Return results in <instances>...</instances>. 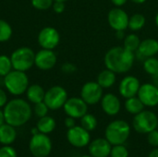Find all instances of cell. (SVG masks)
I'll use <instances>...</instances> for the list:
<instances>
[{"mask_svg":"<svg viewBox=\"0 0 158 157\" xmlns=\"http://www.w3.org/2000/svg\"><path fill=\"white\" fill-rule=\"evenodd\" d=\"M136 55L126 49L124 46L117 45L111 47L105 55L104 64L106 68L116 74H125L129 72L135 62Z\"/></svg>","mask_w":158,"mask_h":157,"instance_id":"1","label":"cell"},{"mask_svg":"<svg viewBox=\"0 0 158 157\" xmlns=\"http://www.w3.org/2000/svg\"><path fill=\"white\" fill-rule=\"evenodd\" d=\"M6 123L13 127H20L26 124L31 117V108L29 103L23 99L16 98L6 103L4 106Z\"/></svg>","mask_w":158,"mask_h":157,"instance_id":"2","label":"cell"},{"mask_svg":"<svg viewBox=\"0 0 158 157\" xmlns=\"http://www.w3.org/2000/svg\"><path fill=\"white\" fill-rule=\"evenodd\" d=\"M131 135V126L123 119L111 121L106 128L105 138L112 144H124Z\"/></svg>","mask_w":158,"mask_h":157,"instance_id":"3","label":"cell"},{"mask_svg":"<svg viewBox=\"0 0 158 157\" xmlns=\"http://www.w3.org/2000/svg\"><path fill=\"white\" fill-rule=\"evenodd\" d=\"M4 84L11 94L21 95L29 87V78L24 71L14 69L4 77Z\"/></svg>","mask_w":158,"mask_h":157,"instance_id":"4","label":"cell"},{"mask_svg":"<svg viewBox=\"0 0 158 157\" xmlns=\"http://www.w3.org/2000/svg\"><path fill=\"white\" fill-rule=\"evenodd\" d=\"M158 117L151 110H143L135 115L132 119V127L134 130L141 134H148L157 129Z\"/></svg>","mask_w":158,"mask_h":157,"instance_id":"5","label":"cell"},{"mask_svg":"<svg viewBox=\"0 0 158 157\" xmlns=\"http://www.w3.org/2000/svg\"><path fill=\"white\" fill-rule=\"evenodd\" d=\"M10 59L14 69L25 72L34 65L35 53L29 47H20L11 54Z\"/></svg>","mask_w":158,"mask_h":157,"instance_id":"6","label":"cell"},{"mask_svg":"<svg viewBox=\"0 0 158 157\" xmlns=\"http://www.w3.org/2000/svg\"><path fill=\"white\" fill-rule=\"evenodd\" d=\"M29 149L34 157H47L52 151V142L47 134L39 132L32 135Z\"/></svg>","mask_w":158,"mask_h":157,"instance_id":"7","label":"cell"},{"mask_svg":"<svg viewBox=\"0 0 158 157\" xmlns=\"http://www.w3.org/2000/svg\"><path fill=\"white\" fill-rule=\"evenodd\" d=\"M68 93L62 86H53L45 92L44 102L50 110H57L64 106L68 100Z\"/></svg>","mask_w":158,"mask_h":157,"instance_id":"8","label":"cell"},{"mask_svg":"<svg viewBox=\"0 0 158 157\" xmlns=\"http://www.w3.org/2000/svg\"><path fill=\"white\" fill-rule=\"evenodd\" d=\"M104 95V89L97 81H87L81 89V97L88 105H94L100 103Z\"/></svg>","mask_w":158,"mask_h":157,"instance_id":"9","label":"cell"},{"mask_svg":"<svg viewBox=\"0 0 158 157\" xmlns=\"http://www.w3.org/2000/svg\"><path fill=\"white\" fill-rule=\"evenodd\" d=\"M129 19L128 13L123 8L118 6L110 9L107 14V22L115 31H126L129 26Z\"/></svg>","mask_w":158,"mask_h":157,"instance_id":"10","label":"cell"},{"mask_svg":"<svg viewBox=\"0 0 158 157\" xmlns=\"http://www.w3.org/2000/svg\"><path fill=\"white\" fill-rule=\"evenodd\" d=\"M68 142L76 148H83L91 143L90 131L86 130L81 126H75L68 130Z\"/></svg>","mask_w":158,"mask_h":157,"instance_id":"11","label":"cell"},{"mask_svg":"<svg viewBox=\"0 0 158 157\" xmlns=\"http://www.w3.org/2000/svg\"><path fill=\"white\" fill-rule=\"evenodd\" d=\"M137 96L145 107H156L158 105V87L152 82L141 85Z\"/></svg>","mask_w":158,"mask_h":157,"instance_id":"12","label":"cell"},{"mask_svg":"<svg viewBox=\"0 0 158 157\" xmlns=\"http://www.w3.org/2000/svg\"><path fill=\"white\" fill-rule=\"evenodd\" d=\"M141 85V81L137 77L133 75H127L119 81L118 93L120 96L125 99L137 96Z\"/></svg>","mask_w":158,"mask_h":157,"instance_id":"13","label":"cell"},{"mask_svg":"<svg viewBox=\"0 0 158 157\" xmlns=\"http://www.w3.org/2000/svg\"><path fill=\"white\" fill-rule=\"evenodd\" d=\"M63 108L68 117L74 118L75 119L81 118L88 113V105L81 99V97L68 98Z\"/></svg>","mask_w":158,"mask_h":157,"instance_id":"14","label":"cell"},{"mask_svg":"<svg viewBox=\"0 0 158 157\" xmlns=\"http://www.w3.org/2000/svg\"><path fill=\"white\" fill-rule=\"evenodd\" d=\"M60 42V34L58 31L53 27H45L42 29L38 34V43L44 49L53 50Z\"/></svg>","mask_w":158,"mask_h":157,"instance_id":"15","label":"cell"},{"mask_svg":"<svg viewBox=\"0 0 158 157\" xmlns=\"http://www.w3.org/2000/svg\"><path fill=\"white\" fill-rule=\"evenodd\" d=\"M57 61L56 55L53 50L42 49L35 54L34 65L41 70H50L52 69Z\"/></svg>","mask_w":158,"mask_h":157,"instance_id":"16","label":"cell"},{"mask_svg":"<svg viewBox=\"0 0 158 157\" xmlns=\"http://www.w3.org/2000/svg\"><path fill=\"white\" fill-rule=\"evenodd\" d=\"M100 104L104 113L110 117L117 116L121 110V102L119 97L112 93L104 94Z\"/></svg>","mask_w":158,"mask_h":157,"instance_id":"17","label":"cell"},{"mask_svg":"<svg viewBox=\"0 0 158 157\" xmlns=\"http://www.w3.org/2000/svg\"><path fill=\"white\" fill-rule=\"evenodd\" d=\"M111 148L112 144L106 138L94 139L88 145L89 154L93 157H108Z\"/></svg>","mask_w":158,"mask_h":157,"instance_id":"18","label":"cell"},{"mask_svg":"<svg viewBox=\"0 0 158 157\" xmlns=\"http://www.w3.org/2000/svg\"><path fill=\"white\" fill-rule=\"evenodd\" d=\"M137 56L143 60L147 57L156 56L158 54V40L155 38H145L141 41L137 50Z\"/></svg>","mask_w":158,"mask_h":157,"instance_id":"19","label":"cell"},{"mask_svg":"<svg viewBox=\"0 0 158 157\" xmlns=\"http://www.w3.org/2000/svg\"><path fill=\"white\" fill-rule=\"evenodd\" d=\"M96 81L103 89H109L116 83L117 74L114 71L106 68L105 69L98 73Z\"/></svg>","mask_w":158,"mask_h":157,"instance_id":"20","label":"cell"},{"mask_svg":"<svg viewBox=\"0 0 158 157\" xmlns=\"http://www.w3.org/2000/svg\"><path fill=\"white\" fill-rule=\"evenodd\" d=\"M17 138V132L15 127L4 123L0 126V143L3 145H10L15 142Z\"/></svg>","mask_w":158,"mask_h":157,"instance_id":"21","label":"cell"},{"mask_svg":"<svg viewBox=\"0 0 158 157\" xmlns=\"http://www.w3.org/2000/svg\"><path fill=\"white\" fill-rule=\"evenodd\" d=\"M26 94H27L28 100L31 103L35 105L37 103L44 101L45 92L42 86L38 85V84H32L28 87V89L26 91Z\"/></svg>","mask_w":158,"mask_h":157,"instance_id":"22","label":"cell"},{"mask_svg":"<svg viewBox=\"0 0 158 157\" xmlns=\"http://www.w3.org/2000/svg\"><path fill=\"white\" fill-rule=\"evenodd\" d=\"M124 107L128 113H130L133 116L139 114L145 108L144 105L143 104V102L140 100V98L138 96H133V97L126 99Z\"/></svg>","mask_w":158,"mask_h":157,"instance_id":"23","label":"cell"},{"mask_svg":"<svg viewBox=\"0 0 158 157\" xmlns=\"http://www.w3.org/2000/svg\"><path fill=\"white\" fill-rule=\"evenodd\" d=\"M145 24H146V19L144 15L142 13H134L131 16H130L128 28L132 32H136L143 30Z\"/></svg>","mask_w":158,"mask_h":157,"instance_id":"24","label":"cell"},{"mask_svg":"<svg viewBox=\"0 0 158 157\" xmlns=\"http://www.w3.org/2000/svg\"><path fill=\"white\" fill-rule=\"evenodd\" d=\"M56 120L49 116H44L43 118H40L39 121L37 122L36 128L38 129L39 132L44 134L51 133L56 129Z\"/></svg>","mask_w":158,"mask_h":157,"instance_id":"25","label":"cell"},{"mask_svg":"<svg viewBox=\"0 0 158 157\" xmlns=\"http://www.w3.org/2000/svg\"><path fill=\"white\" fill-rule=\"evenodd\" d=\"M141 41L142 40L135 32H131V33L126 34L125 38L123 39V46L126 49L136 53L141 43Z\"/></svg>","mask_w":158,"mask_h":157,"instance_id":"26","label":"cell"},{"mask_svg":"<svg viewBox=\"0 0 158 157\" xmlns=\"http://www.w3.org/2000/svg\"><path fill=\"white\" fill-rule=\"evenodd\" d=\"M80 119H81V126L90 132L94 131L97 128L98 120H97L96 117L93 114L87 113Z\"/></svg>","mask_w":158,"mask_h":157,"instance_id":"27","label":"cell"},{"mask_svg":"<svg viewBox=\"0 0 158 157\" xmlns=\"http://www.w3.org/2000/svg\"><path fill=\"white\" fill-rule=\"evenodd\" d=\"M143 69L150 76H154L158 73V58L156 56L145 58L143 60Z\"/></svg>","mask_w":158,"mask_h":157,"instance_id":"28","label":"cell"},{"mask_svg":"<svg viewBox=\"0 0 158 157\" xmlns=\"http://www.w3.org/2000/svg\"><path fill=\"white\" fill-rule=\"evenodd\" d=\"M12 28L9 23L4 19H0V43L8 41L12 36Z\"/></svg>","mask_w":158,"mask_h":157,"instance_id":"29","label":"cell"},{"mask_svg":"<svg viewBox=\"0 0 158 157\" xmlns=\"http://www.w3.org/2000/svg\"><path fill=\"white\" fill-rule=\"evenodd\" d=\"M13 68L12 62L10 57L5 55L0 56V76L5 77L7 75Z\"/></svg>","mask_w":158,"mask_h":157,"instance_id":"30","label":"cell"},{"mask_svg":"<svg viewBox=\"0 0 158 157\" xmlns=\"http://www.w3.org/2000/svg\"><path fill=\"white\" fill-rule=\"evenodd\" d=\"M110 157H129V150L124 144L112 145Z\"/></svg>","mask_w":158,"mask_h":157,"instance_id":"31","label":"cell"},{"mask_svg":"<svg viewBox=\"0 0 158 157\" xmlns=\"http://www.w3.org/2000/svg\"><path fill=\"white\" fill-rule=\"evenodd\" d=\"M54 0H31V5L38 10H47L53 6Z\"/></svg>","mask_w":158,"mask_h":157,"instance_id":"32","label":"cell"},{"mask_svg":"<svg viewBox=\"0 0 158 157\" xmlns=\"http://www.w3.org/2000/svg\"><path fill=\"white\" fill-rule=\"evenodd\" d=\"M48 110H49V108L44 101L37 103L34 105V113L38 118H43L44 116H47Z\"/></svg>","mask_w":158,"mask_h":157,"instance_id":"33","label":"cell"},{"mask_svg":"<svg viewBox=\"0 0 158 157\" xmlns=\"http://www.w3.org/2000/svg\"><path fill=\"white\" fill-rule=\"evenodd\" d=\"M0 157H17V152L13 147L4 145L0 148Z\"/></svg>","mask_w":158,"mask_h":157,"instance_id":"34","label":"cell"},{"mask_svg":"<svg viewBox=\"0 0 158 157\" xmlns=\"http://www.w3.org/2000/svg\"><path fill=\"white\" fill-rule=\"evenodd\" d=\"M147 142L152 147H158V130H155L147 134Z\"/></svg>","mask_w":158,"mask_h":157,"instance_id":"35","label":"cell"},{"mask_svg":"<svg viewBox=\"0 0 158 157\" xmlns=\"http://www.w3.org/2000/svg\"><path fill=\"white\" fill-rule=\"evenodd\" d=\"M61 70L66 74H71L77 70V67L72 63H64L61 66Z\"/></svg>","mask_w":158,"mask_h":157,"instance_id":"36","label":"cell"},{"mask_svg":"<svg viewBox=\"0 0 158 157\" xmlns=\"http://www.w3.org/2000/svg\"><path fill=\"white\" fill-rule=\"evenodd\" d=\"M54 11L57 14H61L65 11V2H59V1H54L52 6Z\"/></svg>","mask_w":158,"mask_h":157,"instance_id":"37","label":"cell"},{"mask_svg":"<svg viewBox=\"0 0 158 157\" xmlns=\"http://www.w3.org/2000/svg\"><path fill=\"white\" fill-rule=\"evenodd\" d=\"M7 103V95L6 92L2 89H0V108L4 107Z\"/></svg>","mask_w":158,"mask_h":157,"instance_id":"38","label":"cell"},{"mask_svg":"<svg viewBox=\"0 0 158 157\" xmlns=\"http://www.w3.org/2000/svg\"><path fill=\"white\" fill-rule=\"evenodd\" d=\"M64 123H65V126L68 128V130H69V129H71V128H73V127H75V126H76L75 118H71V117H68V118H66V119H65Z\"/></svg>","mask_w":158,"mask_h":157,"instance_id":"39","label":"cell"},{"mask_svg":"<svg viewBox=\"0 0 158 157\" xmlns=\"http://www.w3.org/2000/svg\"><path fill=\"white\" fill-rule=\"evenodd\" d=\"M111 3L115 6H118V7H122L129 0H110Z\"/></svg>","mask_w":158,"mask_h":157,"instance_id":"40","label":"cell"},{"mask_svg":"<svg viewBox=\"0 0 158 157\" xmlns=\"http://www.w3.org/2000/svg\"><path fill=\"white\" fill-rule=\"evenodd\" d=\"M116 36L118 40H123L126 36V33H125V31H116Z\"/></svg>","mask_w":158,"mask_h":157,"instance_id":"41","label":"cell"},{"mask_svg":"<svg viewBox=\"0 0 158 157\" xmlns=\"http://www.w3.org/2000/svg\"><path fill=\"white\" fill-rule=\"evenodd\" d=\"M148 157H158V147H156L154 150H152Z\"/></svg>","mask_w":158,"mask_h":157,"instance_id":"42","label":"cell"},{"mask_svg":"<svg viewBox=\"0 0 158 157\" xmlns=\"http://www.w3.org/2000/svg\"><path fill=\"white\" fill-rule=\"evenodd\" d=\"M6 121H5V116H4V111H2L1 109H0V126L1 125H3L4 123H5Z\"/></svg>","mask_w":158,"mask_h":157,"instance_id":"43","label":"cell"},{"mask_svg":"<svg viewBox=\"0 0 158 157\" xmlns=\"http://www.w3.org/2000/svg\"><path fill=\"white\" fill-rule=\"evenodd\" d=\"M152 78H153V83H155L156 86L158 87V73H156V75H154V76H152Z\"/></svg>","mask_w":158,"mask_h":157,"instance_id":"44","label":"cell"},{"mask_svg":"<svg viewBox=\"0 0 158 157\" xmlns=\"http://www.w3.org/2000/svg\"><path fill=\"white\" fill-rule=\"evenodd\" d=\"M132 3L134 4H137V5H142V4H144L147 0H131Z\"/></svg>","mask_w":158,"mask_h":157,"instance_id":"45","label":"cell"},{"mask_svg":"<svg viewBox=\"0 0 158 157\" xmlns=\"http://www.w3.org/2000/svg\"><path fill=\"white\" fill-rule=\"evenodd\" d=\"M37 133H39L38 129H37V128H33V129L31 130V134H32V135H35V134H37Z\"/></svg>","mask_w":158,"mask_h":157,"instance_id":"46","label":"cell"},{"mask_svg":"<svg viewBox=\"0 0 158 157\" xmlns=\"http://www.w3.org/2000/svg\"><path fill=\"white\" fill-rule=\"evenodd\" d=\"M155 23H156V26L158 28V12L156 13V17H155Z\"/></svg>","mask_w":158,"mask_h":157,"instance_id":"47","label":"cell"},{"mask_svg":"<svg viewBox=\"0 0 158 157\" xmlns=\"http://www.w3.org/2000/svg\"><path fill=\"white\" fill-rule=\"evenodd\" d=\"M54 1H59V2H67L69 0H54Z\"/></svg>","mask_w":158,"mask_h":157,"instance_id":"48","label":"cell"},{"mask_svg":"<svg viewBox=\"0 0 158 157\" xmlns=\"http://www.w3.org/2000/svg\"><path fill=\"white\" fill-rule=\"evenodd\" d=\"M81 157H93L91 155H83V156H81Z\"/></svg>","mask_w":158,"mask_h":157,"instance_id":"49","label":"cell"},{"mask_svg":"<svg viewBox=\"0 0 158 157\" xmlns=\"http://www.w3.org/2000/svg\"><path fill=\"white\" fill-rule=\"evenodd\" d=\"M157 130H158V125H157Z\"/></svg>","mask_w":158,"mask_h":157,"instance_id":"50","label":"cell"}]
</instances>
